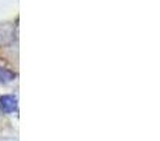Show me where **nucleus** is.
<instances>
[{
	"mask_svg": "<svg viewBox=\"0 0 160 141\" xmlns=\"http://www.w3.org/2000/svg\"><path fill=\"white\" fill-rule=\"evenodd\" d=\"M0 110L3 113H14L17 110V97L13 95H3L0 96Z\"/></svg>",
	"mask_w": 160,
	"mask_h": 141,
	"instance_id": "obj_1",
	"label": "nucleus"
},
{
	"mask_svg": "<svg viewBox=\"0 0 160 141\" xmlns=\"http://www.w3.org/2000/svg\"><path fill=\"white\" fill-rule=\"evenodd\" d=\"M14 78H16V73H14L13 71L7 69V68L0 67V82H4V83L13 82Z\"/></svg>",
	"mask_w": 160,
	"mask_h": 141,
	"instance_id": "obj_2",
	"label": "nucleus"
}]
</instances>
